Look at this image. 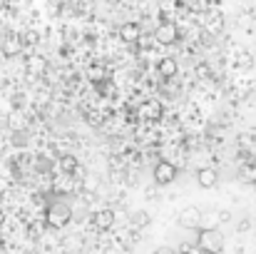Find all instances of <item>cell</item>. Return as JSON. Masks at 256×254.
<instances>
[{
  "instance_id": "obj_1",
  "label": "cell",
  "mask_w": 256,
  "mask_h": 254,
  "mask_svg": "<svg viewBox=\"0 0 256 254\" xmlns=\"http://www.w3.org/2000/svg\"><path fill=\"white\" fill-rule=\"evenodd\" d=\"M72 219V207L65 202H52L45 212V224L50 229H65Z\"/></svg>"
},
{
  "instance_id": "obj_2",
  "label": "cell",
  "mask_w": 256,
  "mask_h": 254,
  "mask_svg": "<svg viewBox=\"0 0 256 254\" xmlns=\"http://www.w3.org/2000/svg\"><path fill=\"white\" fill-rule=\"evenodd\" d=\"M196 244L202 247V252L219 254L222 249H224V234H222L219 229H199Z\"/></svg>"
},
{
  "instance_id": "obj_3",
  "label": "cell",
  "mask_w": 256,
  "mask_h": 254,
  "mask_svg": "<svg viewBox=\"0 0 256 254\" xmlns=\"http://www.w3.org/2000/svg\"><path fill=\"white\" fill-rule=\"evenodd\" d=\"M202 219H204V214H202V209L199 207H184L182 209V214H179V224L184 227V229H202Z\"/></svg>"
},
{
  "instance_id": "obj_4",
  "label": "cell",
  "mask_w": 256,
  "mask_h": 254,
  "mask_svg": "<svg viewBox=\"0 0 256 254\" xmlns=\"http://www.w3.org/2000/svg\"><path fill=\"white\" fill-rule=\"evenodd\" d=\"M152 174H154V182L157 184H172L176 179V167L172 165L170 160H160L154 165V169H152Z\"/></svg>"
},
{
  "instance_id": "obj_5",
  "label": "cell",
  "mask_w": 256,
  "mask_h": 254,
  "mask_svg": "<svg viewBox=\"0 0 256 254\" xmlns=\"http://www.w3.org/2000/svg\"><path fill=\"white\" fill-rule=\"evenodd\" d=\"M176 38H179V30H176L174 23H162V25L154 30V40H157L160 45H174Z\"/></svg>"
},
{
  "instance_id": "obj_6",
  "label": "cell",
  "mask_w": 256,
  "mask_h": 254,
  "mask_svg": "<svg viewBox=\"0 0 256 254\" xmlns=\"http://www.w3.org/2000/svg\"><path fill=\"white\" fill-rule=\"evenodd\" d=\"M22 48H25L22 35H15V33L5 35V40H2V55H5V58H15V55H20Z\"/></svg>"
},
{
  "instance_id": "obj_7",
  "label": "cell",
  "mask_w": 256,
  "mask_h": 254,
  "mask_svg": "<svg viewBox=\"0 0 256 254\" xmlns=\"http://www.w3.org/2000/svg\"><path fill=\"white\" fill-rule=\"evenodd\" d=\"M140 115H142L144 120H160V117L164 115V107H162L160 100H147V102L140 107Z\"/></svg>"
},
{
  "instance_id": "obj_8",
  "label": "cell",
  "mask_w": 256,
  "mask_h": 254,
  "mask_svg": "<svg viewBox=\"0 0 256 254\" xmlns=\"http://www.w3.org/2000/svg\"><path fill=\"white\" fill-rule=\"evenodd\" d=\"M216 182H219V174H216V169L214 167H202L199 172H196V184H199V187L212 189Z\"/></svg>"
},
{
  "instance_id": "obj_9",
  "label": "cell",
  "mask_w": 256,
  "mask_h": 254,
  "mask_svg": "<svg viewBox=\"0 0 256 254\" xmlns=\"http://www.w3.org/2000/svg\"><path fill=\"white\" fill-rule=\"evenodd\" d=\"M157 70H160V75H162L164 80H174L176 73H179V65H176L174 58H162L160 65H157Z\"/></svg>"
},
{
  "instance_id": "obj_10",
  "label": "cell",
  "mask_w": 256,
  "mask_h": 254,
  "mask_svg": "<svg viewBox=\"0 0 256 254\" xmlns=\"http://www.w3.org/2000/svg\"><path fill=\"white\" fill-rule=\"evenodd\" d=\"M92 222H94L97 229H110L114 224V212L112 209H100V212H94Z\"/></svg>"
},
{
  "instance_id": "obj_11",
  "label": "cell",
  "mask_w": 256,
  "mask_h": 254,
  "mask_svg": "<svg viewBox=\"0 0 256 254\" xmlns=\"http://www.w3.org/2000/svg\"><path fill=\"white\" fill-rule=\"evenodd\" d=\"M120 33H122V40L124 43H140V38H142V28L137 23H124Z\"/></svg>"
},
{
  "instance_id": "obj_12",
  "label": "cell",
  "mask_w": 256,
  "mask_h": 254,
  "mask_svg": "<svg viewBox=\"0 0 256 254\" xmlns=\"http://www.w3.org/2000/svg\"><path fill=\"white\" fill-rule=\"evenodd\" d=\"M45 58H40V55H32L30 60H28V73L32 75V78H40V75H45Z\"/></svg>"
},
{
  "instance_id": "obj_13",
  "label": "cell",
  "mask_w": 256,
  "mask_h": 254,
  "mask_svg": "<svg viewBox=\"0 0 256 254\" xmlns=\"http://www.w3.org/2000/svg\"><path fill=\"white\" fill-rule=\"evenodd\" d=\"M87 78H90L92 83H102L107 75H104V68H102V65H92V68L87 70Z\"/></svg>"
},
{
  "instance_id": "obj_14",
  "label": "cell",
  "mask_w": 256,
  "mask_h": 254,
  "mask_svg": "<svg viewBox=\"0 0 256 254\" xmlns=\"http://www.w3.org/2000/svg\"><path fill=\"white\" fill-rule=\"evenodd\" d=\"M60 167H62V172H65V174H72V172L78 169V160H75L72 155H65V157L60 160Z\"/></svg>"
},
{
  "instance_id": "obj_15",
  "label": "cell",
  "mask_w": 256,
  "mask_h": 254,
  "mask_svg": "<svg viewBox=\"0 0 256 254\" xmlns=\"http://www.w3.org/2000/svg\"><path fill=\"white\" fill-rule=\"evenodd\" d=\"M239 177H242L244 182H252V184H256V169L252 167V165H246V167L239 169Z\"/></svg>"
},
{
  "instance_id": "obj_16",
  "label": "cell",
  "mask_w": 256,
  "mask_h": 254,
  "mask_svg": "<svg viewBox=\"0 0 256 254\" xmlns=\"http://www.w3.org/2000/svg\"><path fill=\"white\" fill-rule=\"evenodd\" d=\"M75 10H78L80 15H92V10H94V0H80Z\"/></svg>"
},
{
  "instance_id": "obj_17",
  "label": "cell",
  "mask_w": 256,
  "mask_h": 254,
  "mask_svg": "<svg viewBox=\"0 0 256 254\" xmlns=\"http://www.w3.org/2000/svg\"><path fill=\"white\" fill-rule=\"evenodd\" d=\"M176 252L179 254H204L199 244H179V249H176Z\"/></svg>"
},
{
  "instance_id": "obj_18",
  "label": "cell",
  "mask_w": 256,
  "mask_h": 254,
  "mask_svg": "<svg viewBox=\"0 0 256 254\" xmlns=\"http://www.w3.org/2000/svg\"><path fill=\"white\" fill-rule=\"evenodd\" d=\"M132 219H134V224H137V227L150 224V214H147V212H134V217H132Z\"/></svg>"
},
{
  "instance_id": "obj_19",
  "label": "cell",
  "mask_w": 256,
  "mask_h": 254,
  "mask_svg": "<svg viewBox=\"0 0 256 254\" xmlns=\"http://www.w3.org/2000/svg\"><path fill=\"white\" fill-rule=\"evenodd\" d=\"M87 122H90L92 127H97V125H102V117H100V112H90V115H87Z\"/></svg>"
},
{
  "instance_id": "obj_20",
  "label": "cell",
  "mask_w": 256,
  "mask_h": 254,
  "mask_svg": "<svg viewBox=\"0 0 256 254\" xmlns=\"http://www.w3.org/2000/svg\"><path fill=\"white\" fill-rule=\"evenodd\" d=\"M22 40H25L28 45H35V43H38V33H32V30H30V33H25V35H22Z\"/></svg>"
},
{
  "instance_id": "obj_21",
  "label": "cell",
  "mask_w": 256,
  "mask_h": 254,
  "mask_svg": "<svg viewBox=\"0 0 256 254\" xmlns=\"http://www.w3.org/2000/svg\"><path fill=\"white\" fill-rule=\"evenodd\" d=\"M154 254H179V252H176L174 247H167V244H164V247H157V249H154Z\"/></svg>"
},
{
  "instance_id": "obj_22",
  "label": "cell",
  "mask_w": 256,
  "mask_h": 254,
  "mask_svg": "<svg viewBox=\"0 0 256 254\" xmlns=\"http://www.w3.org/2000/svg\"><path fill=\"white\" fill-rule=\"evenodd\" d=\"M249 227H252V222H249V219H242V222L236 224V232H246Z\"/></svg>"
},
{
  "instance_id": "obj_23",
  "label": "cell",
  "mask_w": 256,
  "mask_h": 254,
  "mask_svg": "<svg viewBox=\"0 0 256 254\" xmlns=\"http://www.w3.org/2000/svg\"><path fill=\"white\" fill-rule=\"evenodd\" d=\"M219 25H222V18L216 15V18L212 20V25H209V30H212V33H216V30H219Z\"/></svg>"
},
{
  "instance_id": "obj_24",
  "label": "cell",
  "mask_w": 256,
  "mask_h": 254,
  "mask_svg": "<svg viewBox=\"0 0 256 254\" xmlns=\"http://www.w3.org/2000/svg\"><path fill=\"white\" fill-rule=\"evenodd\" d=\"M38 232H40V224H32L30 227V237H38Z\"/></svg>"
},
{
  "instance_id": "obj_25",
  "label": "cell",
  "mask_w": 256,
  "mask_h": 254,
  "mask_svg": "<svg viewBox=\"0 0 256 254\" xmlns=\"http://www.w3.org/2000/svg\"><path fill=\"white\" fill-rule=\"evenodd\" d=\"M2 224H5V212L0 209V227H2Z\"/></svg>"
},
{
  "instance_id": "obj_26",
  "label": "cell",
  "mask_w": 256,
  "mask_h": 254,
  "mask_svg": "<svg viewBox=\"0 0 256 254\" xmlns=\"http://www.w3.org/2000/svg\"><path fill=\"white\" fill-rule=\"evenodd\" d=\"M2 5H5V0H0V8H2Z\"/></svg>"
},
{
  "instance_id": "obj_27",
  "label": "cell",
  "mask_w": 256,
  "mask_h": 254,
  "mask_svg": "<svg viewBox=\"0 0 256 254\" xmlns=\"http://www.w3.org/2000/svg\"><path fill=\"white\" fill-rule=\"evenodd\" d=\"M204 254H212V252H204Z\"/></svg>"
}]
</instances>
